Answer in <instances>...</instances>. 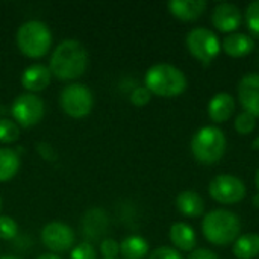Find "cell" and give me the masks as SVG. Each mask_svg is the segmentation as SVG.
<instances>
[{
    "instance_id": "cell-1",
    "label": "cell",
    "mask_w": 259,
    "mask_h": 259,
    "mask_svg": "<svg viewBox=\"0 0 259 259\" xmlns=\"http://www.w3.org/2000/svg\"><path fill=\"white\" fill-rule=\"evenodd\" d=\"M88 67V52L76 39H65L53 50L50 56V73L59 80H74L80 77Z\"/></svg>"
},
{
    "instance_id": "cell-2",
    "label": "cell",
    "mask_w": 259,
    "mask_h": 259,
    "mask_svg": "<svg viewBox=\"0 0 259 259\" xmlns=\"http://www.w3.org/2000/svg\"><path fill=\"white\" fill-rule=\"evenodd\" d=\"M241 222L238 215L228 209H214L202 222L203 237L214 246H228L240 237Z\"/></svg>"
},
{
    "instance_id": "cell-3",
    "label": "cell",
    "mask_w": 259,
    "mask_h": 259,
    "mask_svg": "<svg viewBox=\"0 0 259 259\" xmlns=\"http://www.w3.org/2000/svg\"><path fill=\"white\" fill-rule=\"evenodd\" d=\"M144 87L159 97L181 96L187 88V77L184 71L171 64H155L144 76Z\"/></svg>"
},
{
    "instance_id": "cell-4",
    "label": "cell",
    "mask_w": 259,
    "mask_h": 259,
    "mask_svg": "<svg viewBox=\"0 0 259 259\" xmlns=\"http://www.w3.org/2000/svg\"><path fill=\"white\" fill-rule=\"evenodd\" d=\"M17 46L27 58H42L52 46V32L46 23L39 20H29L17 30Z\"/></svg>"
},
{
    "instance_id": "cell-5",
    "label": "cell",
    "mask_w": 259,
    "mask_h": 259,
    "mask_svg": "<svg viewBox=\"0 0 259 259\" xmlns=\"http://www.w3.org/2000/svg\"><path fill=\"white\" fill-rule=\"evenodd\" d=\"M226 152V135L217 126H203L191 138V153L202 164L219 162Z\"/></svg>"
},
{
    "instance_id": "cell-6",
    "label": "cell",
    "mask_w": 259,
    "mask_h": 259,
    "mask_svg": "<svg viewBox=\"0 0 259 259\" xmlns=\"http://www.w3.org/2000/svg\"><path fill=\"white\" fill-rule=\"evenodd\" d=\"M187 49L193 58L203 64L212 62L222 50V42L211 29L206 27H194L187 33L185 39Z\"/></svg>"
},
{
    "instance_id": "cell-7",
    "label": "cell",
    "mask_w": 259,
    "mask_h": 259,
    "mask_svg": "<svg viewBox=\"0 0 259 259\" xmlns=\"http://www.w3.org/2000/svg\"><path fill=\"white\" fill-rule=\"evenodd\" d=\"M93 93L83 83L67 85L59 94V105L62 111L73 118H83L93 109Z\"/></svg>"
},
{
    "instance_id": "cell-8",
    "label": "cell",
    "mask_w": 259,
    "mask_h": 259,
    "mask_svg": "<svg viewBox=\"0 0 259 259\" xmlns=\"http://www.w3.org/2000/svg\"><path fill=\"white\" fill-rule=\"evenodd\" d=\"M209 196L222 205H235L246 197V184L234 175H219L208 187Z\"/></svg>"
},
{
    "instance_id": "cell-9",
    "label": "cell",
    "mask_w": 259,
    "mask_h": 259,
    "mask_svg": "<svg viewBox=\"0 0 259 259\" xmlns=\"http://www.w3.org/2000/svg\"><path fill=\"white\" fill-rule=\"evenodd\" d=\"M11 114L17 124L23 127H32L44 117V102L36 94L23 93L14 100Z\"/></svg>"
},
{
    "instance_id": "cell-10",
    "label": "cell",
    "mask_w": 259,
    "mask_h": 259,
    "mask_svg": "<svg viewBox=\"0 0 259 259\" xmlns=\"http://www.w3.org/2000/svg\"><path fill=\"white\" fill-rule=\"evenodd\" d=\"M42 244L53 253H61L73 247L74 232L73 229L61 222H52L46 225L41 231Z\"/></svg>"
},
{
    "instance_id": "cell-11",
    "label": "cell",
    "mask_w": 259,
    "mask_h": 259,
    "mask_svg": "<svg viewBox=\"0 0 259 259\" xmlns=\"http://www.w3.org/2000/svg\"><path fill=\"white\" fill-rule=\"evenodd\" d=\"M211 21L217 30L223 33H234L241 26L243 14L237 5L223 2V3L215 5V8L212 9Z\"/></svg>"
},
{
    "instance_id": "cell-12",
    "label": "cell",
    "mask_w": 259,
    "mask_h": 259,
    "mask_svg": "<svg viewBox=\"0 0 259 259\" xmlns=\"http://www.w3.org/2000/svg\"><path fill=\"white\" fill-rule=\"evenodd\" d=\"M243 109L253 117H259V73H249L241 77L237 88Z\"/></svg>"
},
{
    "instance_id": "cell-13",
    "label": "cell",
    "mask_w": 259,
    "mask_h": 259,
    "mask_svg": "<svg viewBox=\"0 0 259 259\" xmlns=\"http://www.w3.org/2000/svg\"><path fill=\"white\" fill-rule=\"evenodd\" d=\"M52 79V73L49 67L42 64H32L29 65L23 74H21V85L29 91V93H38L42 91L49 87Z\"/></svg>"
},
{
    "instance_id": "cell-14",
    "label": "cell",
    "mask_w": 259,
    "mask_h": 259,
    "mask_svg": "<svg viewBox=\"0 0 259 259\" xmlns=\"http://www.w3.org/2000/svg\"><path fill=\"white\" fill-rule=\"evenodd\" d=\"M235 111V99L229 93H217L208 103V115L214 123L228 121Z\"/></svg>"
},
{
    "instance_id": "cell-15",
    "label": "cell",
    "mask_w": 259,
    "mask_h": 259,
    "mask_svg": "<svg viewBox=\"0 0 259 259\" xmlns=\"http://www.w3.org/2000/svg\"><path fill=\"white\" fill-rule=\"evenodd\" d=\"M167 6L173 17L182 21H194L203 15L208 3L205 0H173Z\"/></svg>"
},
{
    "instance_id": "cell-16",
    "label": "cell",
    "mask_w": 259,
    "mask_h": 259,
    "mask_svg": "<svg viewBox=\"0 0 259 259\" xmlns=\"http://www.w3.org/2000/svg\"><path fill=\"white\" fill-rule=\"evenodd\" d=\"M253 49H255V41L252 39V36L240 32L229 33L222 41V50H225V53L231 58L247 56L249 53L253 52Z\"/></svg>"
},
{
    "instance_id": "cell-17",
    "label": "cell",
    "mask_w": 259,
    "mask_h": 259,
    "mask_svg": "<svg viewBox=\"0 0 259 259\" xmlns=\"http://www.w3.org/2000/svg\"><path fill=\"white\" fill-rule=\"evenodd\" d=\"M176 208L178 211L190 219L200 217L205 211V200L197 191L193 190H185L178 194L176 197Z\"/></svg>"
},
{
    "instance_id": "cell-18",
    "label": "cell",
    "mask_w": 259,
    "mask_h": 259,
    "mask_svg": "<svg viewBox=\"0 0 259 259\" xmlns=\"http://www.w3.org/2000/svg\"><path fill=\"white\" fill-rule=\"evenodd\" d=\"M170 241L178 250L193 252L197 243V235L188 223L178 222L170 228Z\"/></svg>"
},
{
    "instance_id": "cell-19",
    "label": "cell",
    "mask_w": 259,
    "mask_h": 259,
    "mask_svg": "<svg viewBox=\"0 0 259 259\" xmlns=\"http://www.w3.org/2000/svg\"><path fill=\"white\" fill-rule=\"evenodd\" d=\"M120 253L124 259H144L149 255V243L140 235H131L121 241Z\"/></svg>"
},
{
    "instance_id": "cell-20",
    "label": "cell",
    "mask_w": 259,
    "mask_h": 259,
    "mask_svg": "<svg viewBox=\"0 0 259 259\" xmlns=\"http://www.w3.org/2000/svg\"><path fill=\"white\" fill-rule=\"evenodd\" d=\"M234 255L237 259H253L259 255V234H246L235 240Z\"/></svg>"
},
{
    "instance_id": "cell-21",
    "label": "cell",
    "mask_w": 259,
    "mask_h": 259,
    "mask_svg": "<svg viewBox=\"0 0 259 259\" xmlns=\"http://www.w3.org/2000/svg\"><path fill=\"white\" fill-rule=\"evenodd\" d=\"M20 170V156L15 150L0 147V182L11 181Z\"/></svg>"
},
{
    "instance_id": "cell-22",
    "label": "cell",
    "mask_w": 259,
    "mask_h": 259,
    "mask_svg": "<svg viewBox=\"0 0 259 259\" xmlns=\"http://www.w3.org/2000/svg\"><path fill=\"white\" fill-rule=\"evenodd\" d=\"M108 220L102 209H93L83 217V234H87L91 238H99L102 234H105Z\"/></svg>"
},
{
    "instance_id": "cell-23",
    "label": "cell",
    "mask_w": 259,
    "mask_h": 259,
    "mask_svg": "<svg viewBox=\"0 0 259 259\" xmlns=\"http://www.w3.org/2000/svg\"><path fill=\"white\" fill-rule=\"evenodd\" d=\"M20 137V127L15 121L8 118H0V143L11 144Z\"/></svg>"
},
{
    "instance_id": "cell-24",
    "label": "cell",
    "mask_w": 259,
    "mask_h": 259,
    "mask_svg": "<svg viewBox=\"0 0 259 259\" xmlns=\"http://www.w3.org/2000/svg\"><path fill=\"white\" fill-rule=\"evenodd\" d=\"M234 127L240 135H249L256 127V117H253L252 114L243 111V112H240L237 115V118L234 121Z\"/></svg>"
},
{
    "instance_id": "cell-25",
    "label": "cell",
    "mask_w": 259,
    "mask_h": 259,
    "mask_svg": "<svg viewBox=\"0 0 259 259\" xmlns=\"http://www.w3.org/2000/svg\"><path fill=\"white\" fill-rule=\"evenodd\" d=\"M244 17H246V26L249 32L253 36L259 38V0H255L247 5Z\"/></svg>"
},
{
    "instance_id": "cell-26",
    "label": "cell",
    "mask_w": 259,
    "mask_h": 259,
    "mask_svg": "<svg viewBox=\"0 0 259 259\" xmlns=\"http://www.w3.org/2000/svg\"><path fill=\"white\" fill-rule=\"evenodd\" d=\"M18 226L14 219L8 215H0V240L11 241L17 237Z\"/></svg>"
},
{
    "instance_id": "cell-27",
    "label": "cell",
    "mask_w": 259,
    "mask_h": 259,
    "mask_svg": "<svg viewBox=\"0 0 259 259\" xmlns=\"http://www.w3.org/2000/svg\"><path fill=\"white\" fill-rule=\"evenodd\" d=\"M70 259H97L96 249H94V246H93L91 243L83 241V243L77 244V246L71 250Z\"/></svg>"
},
{
    "instance_id": "cell-28",
    "label": "cell",
    "mask_w": 259,
    "mask_h": 259,
    "mask_svg": "<svg viewBox=\"0 0 259 259\" xmlns=\"http://www.w3.org/2000/svg\"><path fill=\"white\" fill-rule=\"evenodd\" d=\"M152 99V93L146 88V87H137L134 88V91L131 93V103L135 106H146Z\"/></svg>"
},
{
    "instance_id": "cell-29",
    "label": "cell",
    "mask_w": 259,
    "mask_h": 259,
    "mask_svg": "<svg viewBox=\"0 0 259 259\" xmlns=\"http://www.w3.org/2000/svg\"><path fill=\"white\" fill-rule=\"evenodd\" d=\"M100 253L105 259H117L120 253V244L112 238H106L100 244Z\"/></svg>"
},
{
    "instance_id": "cell-30",
    "label": "cell",
    "mask_w": 259,
    "mask_h": 259,
    "mask_svg": "<svg viewBox=\"0 0 259 259\" xmlns=\"http://www.w3.org/2000/svg\"><path fill=\"white\" fill-rule=\"evenodd\" d=\"M149 259H184L182 255L179 253V250L173 249V247H167V246H162V247H158L155 249L150 255Z\"/></svg>"
},
{
    "instance_id": "cell-31",
    "label": "cell",
    "mask_w": 259,
    "mask_h": 259,
    "mask_svg": "<svg viewBox=\"0 0 259 259\" xmlns=\"http://www.w3.org/2000/svg\"><path fill=\"white\" fill-rule=\"evenodd\" d=\"M36 152L44 161H50V162L56 161V152H55L53 146L46 141H41L36 144Z\"/></svg>"
},
{
    "instance_id": "cell-32",
    "label": "cell",
    "mask_w": 259,
    "mask_h": 259,
    "mask_svg": "<svg viewBox=\"0 0 259 259\" xmlns=\"http://www.w3.org/2000/svg\"><path fill=\"white\" fill-rule=\"evenodd\" d=\"M188 259H220L212 250L209 249H196L191 252Z\"/></svg>"
},
{
    "instance_id": "cell-33",
    "label": "cell",
    "mask_w": 259,
    "mask_h": 259,
    "mask_svg": "<svg viewBox=\"0 0 259 259\" xmlns=\"http://www.w3.org/2000/svg\"><path fill=\"white\" fill-rule=\"evenodd\" d=\"M36 259H62V258H61V256H58V255H55V253H44V255L38 256Z\"/></svg>"
},
{
    "instance_id": "cell-34",
    "label": "cell",
    "mask_w": 259,
    "mask_h": 259,
    "mask_svg": "<svg viewBox=\"0 0 259 259\" xmlns=\"http://www.w3.org/2000/svg\"><path fill=\"white\" fill-rule=\"evenodd\" d=\"M252 202H253V206H255V208H258V209H259V193H256V194L253 196Z\"/></svg>"
},
{
    "instance_id": "cell-35",
    "label": "cell",
    "mask_w": 259,
    "mask_h": 259,
    "mask_svg": "<svg viewBox=\"0 0 259 259\" xmlns=\"http://www.w3.org/2000/svg\"><path fill=\"white\" fill-rule=\"evenodd\" d=\"M252 146H253V149H255V150H259V135L255 138V140H253V144H252Z\"/></svg>"
},
{
    "instance_id": "cell-36",
    "label": "cell",
    "mask_w": 259,
    "mask_h": 259,
    "mask_svg": "<svg viewBox=\"0 0 259 259\" xmlns=\"http://www.w3.org/2000/svg\"><path fill=\"white\" fill-rule=\"evenodd\" d=\"M255 182H256V188H258V193H259V168H258V171H256V178H255Z\"/></svg>"
},
{
    "instance_id": "cell-37",
    "label": "cell",
    "mask_w": 259,
    "mask_h": 259,
    "mask_svg": "<svg viewBox=\"0 0 259 259\" xmlns=\"http://www.w3.org/2000/svg\"><path fill=\"white\" fill-rule=\"evenodd\" d=\"M0 259H20V258H15V256H11V255H5V256H0Z\"/></svg>"
},
{
    "instance_id": "cell-38",
    "label": "cell",
    "mask_w": 259,
    "mask_h": 259,
    "mask_svg": "<svg viewBox=\"0 0 259 259\" xmlns=\"http://www.w3.org/2000/svg\"><path fill=\"white\" fill-rule=\"evenodd\" d=\"M0 209H2V197H0Z\"/></svg>"
}]
</instances>
